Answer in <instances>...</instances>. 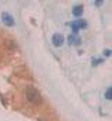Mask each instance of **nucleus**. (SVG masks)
<instances>
[{
	"instance_id": "8",
	"label": "nucleus",
	"mask_w": 112,
	"mask_h": 121,
	"mask_svg": "<svg viewBox=\"0 0 112 121\" xmlns=\"http://www.w3.org/2000/svg\"><path fill=\"white\" fill-rule=\"evenodd\" d=\"M104 54L107 55V56H109V55H111V50H109V51H108V50H105V51H104Z\"/></svg>"
},
{
	"instance_id": "1",
	"label": "nucleus",
	"mask_w": 112,
	"mask_h": 121,
	"mask_svg": "<svg viewBox=\"0 0 112 121\" xmlns=\"http://www.w3.org/2000/svg\"><path fill=\"white\" fill-rule=\"evenodd\" d=\"M26 98L29 102H32L33 105H40L43 102V98L40 95V92L35 88V87H28L26 90Z\"/></svg>"
},
{
	"instance_id": "5",
	"label": "nucleus",
	"mask_w": 112,
	"mask_h": 121,
	"mask_svg": "<svg viewBox=\"0 0 112 121\" xmlns=\"http://www.w3.org/2000/svg\"><path fill=\"white\" fill-rule=\"evenodd\" d=\"M68 41H69L71 44H79V41H80V39L76 35H72V36H69V37H68Z\"/></svg>"
},
{
	"instance_id": "4",
	"label": "nucleus",
	"mask_w": 112,
	"mask_h": 121,
	"mask_svg": "<svg viewBox=\"0 0 112 121\" xmlns=\"http://www.w3.org/2000/svg\"><path fill=\"white\" fill-rule=\"evenodd\" d=\"M62 43H64V37H62L61 35H54V36H53V44L54 45L60 47Z\"/></svg>"
},
{
	"instance_id": "3",
	"label": "nucleus",
	"mask_w": 112,
	"mask_h": 121,
	"mask_svg": "<svg viewBox=\"0 0 112 121\" xmlns=\"http://www.w3.org/2000/svg\"><path fill=\"white\" fill-rule=\"evenodd\" d=\"M86 26H87V23L84 22L83 19H79V21H76V22H73L72 25H71V28H72V30H73L75 33H76L79 29H82V28H86Z\"/></svg>"
},
{
	"instance_id": "2",
	"label": "nucleus",
	"mask_w": 112,
	"mask_h": 121,
	"mask_svg": "<svg viewBox=\"0 0 112 121\" xmlns=\"http://www.w3.org/2000/svg\"><path fill=\"white\" fill-rule=\"evenodd\" d=\"M1 19H3L4 25H7V26H14V18L8 14V13H3V14H1Z\"/></svg>"
},
{
	"instance_id": "6",
	"label": "nucleus",
	"mask_w": 112,
	"mask_h": 121,
	"mask_svg": "<svg viewBox=\"0 0 112 121\" xmlns=\"http://www.w3.org/2000/svg\"><path fill=\"white\" fill-rule=\"evenodd\" d=\"M83 14V7L82 6H78V7L73 8V15L75 17H80Z\"/></svg>"
},
{
	"instance_id": "7",
	"label": "nucleus",
	"mask_w": 112,
	"mask_h": 121,
	"mask_svg": "<svg viewBox=\"0 0 112 121\" xmlns=\"http://www.w3.org/2000/svg\"><path fill=\"white\" fill-rule=\"evenodd\" d=\"M111 96H112V90H111V87L107 90V92H105V98L107 99H111Z\"/></svg>"
}]
</instances>
